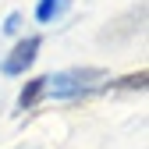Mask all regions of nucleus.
<instances>
[{"label":"nucleus","instance_id":"obj_2","mask_svg":"<svg viewBox=\"0 0 149 149\" xmlns=\"http://www.w3.org/2000/svg\"><path fill=\"white\" fill-rule=\"evenodd\" d=\"M36 53H39V36H29V39H22V43L11 50V57L4 61V71H7V74H22V71L36 61Z\"/></svg>","mask_w":149,"mask_h":149},{"label":"nucleus","instance_id":"obj_5","mask_svg":"<svg viewBox=\"0 0 149 149\" xmlns=\"http://www.w3.org/2000/svg\"><path fill=\"white\" fill-rule=\"evenodd\" d=\"M114 89H146V71H139V74H124L121 82H114Z\"/></svg>","mask_w":149,"mask_h":149},{"label":"nucleus","instance_id":"obj_3","mask_svg":"<svg viewBox=\"0 0 149 149\" xmlns=\"http://www.w3.org/2000/svg\"><path fill=\"white\" fill-rule=\"evenodd\" d=\"M43 92H46V78H32V82L22 89V96H18V107H22V110L36 107V100H39Z\"/></svg>","mask_w":149,"mask_h":149},{"label":"nucleus","instance_id":"obj_4","mask_svg":"<svg viewBox=\"0 0 149 149\" xmlns=\"http://www.w3.org/2000/svg\"><path fill=\"white\" fill-rule=\"evenodd\" d=\"M68 7V0H39V7H36V18L39 22H53L61 11Z\"/></svg>","mask_w":149,"mask_h":149},{"label":"nucleus","instance_id":"obj_1","mask_svg":"<svg viewBox=\"0 0 149 149\" xmlns=\"http://www.w3.org/2000/svg\"><path fill=\"white\" fill-rule=\"evenodd\" d=\"M103 78H107V71L100 68H74V71H61L53 78H46V85L53 89V96H82V92H92L96 82Z\"/></svg>","mask_w":149,"mask_h":149}]
</instances>
